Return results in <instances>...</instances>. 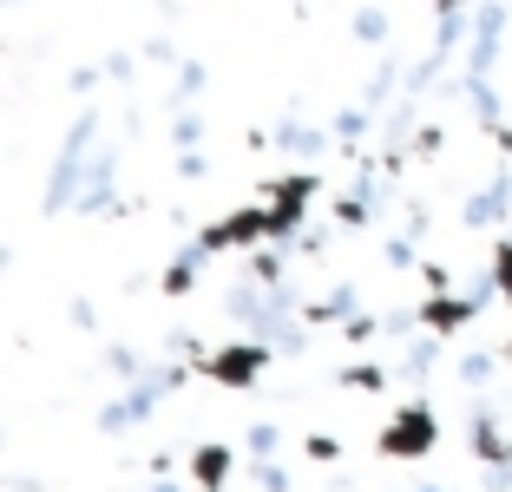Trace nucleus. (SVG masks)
I'll return each instance as SVG.
<instances>
[{"mask_svg": "<svg viewBox=\"0 0 512 492\" xmlns=\"http://www.w3.org/2000/svg\"><path fill=\"white\" fill-rule=\"evenodd\" d=\"M493 283H499V296H512V243H499V263H493Z\"/></svg>", "mask_w": 512, "mask_h": 492, "instance_id": "obj_5", "label": "nucleus"}, {"mask_svg": "<svg viewBox=\"0 0 512 492\" xmlns=\"http://www.w3.org/2000/svg\"><path fill=\"white\" fill-rule=\"evenodd\" d=\"M421 492H447V486H421Z\"/></svg>", "mask_w": 512, "mask_h": 492, "instance_id": "obj_8", "label": "nucleus"}, {"mask_svg": "<svg viewBox=\"0 0 512 492\" xmlns=\"http://www.w3.org/2000/svg\"><path fill=\"white\" fill-rule=\"evenodd\" d=\"M204 368H211L217 381H230V388H250L256 368H263V342H237V348H224V355H211Z\"/></svg>", "mask_w": 512, "mask_h": 492, "instance_id": "obj_3", "label": "nucleus"}, {"mask_svg": "<svg viewBox=\"0 0 512 492\" xmlns=\"http://www.w3.org/2000/svg\"><path fill=\"white\" fill-rule=\"evenodd\" d=\"M224 473H230V453L224 447H204V453H197V479H204V492L224 486Z\"/></svg>", "mask_w": 512, "mask_h": 492, "instance_id": "obj_4", "label": "nucleus"}, {"mask_svg": "<svg viewBox=\"0 0 512 492\" xmlns=\"http://www.w3.org/2000/svg\"><path fill=\"white\" fill-rule=\"evenodd\" d=\"M256 486H263V492H283V466H270V460H256Z\"/></svg>", "mask_w": 512, "mask_h": 492, "instance_id": "obj_7", "label": "nucleus"}, {"mask_svg": "<svg viewBox=\"0 0 512 492\" xmlns=\"http://www.w3.org/2000/svg\"><path fill=\"white\" fill-rule=\"evenodd\" d=\"M92 132H99V119H79L73 125V138H66V151H60V171H53V191H46V210H66L73 204V184L86 178V145H92Z\"/></svg>", "mask_w": 512, "mask_h": 492, "instance_id": "obj_2", "label": "nucleus"}, {"mask_svg": "<svg viewBox=\"0 0 512 492\" xmlns=\"http://www.w3.org/2000/svg\"><path fill=\"white\" fill-rule=\"evenodd\" d=\"M427 447H434V407L427 401H414L407 414H394L388 433H381V453H388V460H421Z\"/></svg>", "mask_w": 512, "mask_h": 492, "instance_id": "obj_1", "label": "nucleus"}, {"mask_svg": "<svg viewBox=\"0 0 512 492\" xmlns=\"http://www.w3.org/2000/svg\"><path fill=\"white\" fill-rule=\"evenodd\" d=\"M250 453H256V460H270V453H276V427H250Z\"/></svg>", "mask_w": 512, "mask_h": 492, "instance_id": "obj_6", "label": "nucleus"}]
</instances>
